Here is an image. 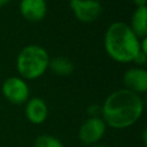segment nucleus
I'll return each instance as SVG.
<instances>
[{"instance_id": "nucleus-1", "label": "nucleus", "mask_w": 147, "mask_h": 147, "mask_svg": "<svg viewBox=\"0 0 147 147\" xmlns=\"http://www.w3.org/2000/svg\"><path fill=\"white\" fill-rule=\"evenodd\" d=\"M144 107L140 94L119 88L110 93L101 105V118L111 129H127L140 119Z\"/></svg>"}, {"instance_id": "nucleus-2", "label": "nucleus", "mask_w": 147, "mask_h": 147, "mask_svg": "<svg viewBox=\"0 0 147 147\" xmlns=\"http://www.w3.org/2000/svg\"><path fill=\"white\" fill-rule=\"evenodd\" d=\"M103 46L107 55L118 63L133 62L140 52V39L134 34L127 23L114 22L106 30Z\"/></svg>"}, {"instance_id": "nucleus-3", "label": "nucleus", "mask_w": 147, "mask_h": 147, "mask_svg": "<svg viewBox=\"0 0 147 147\" xmlns=\"http://www.w3.org/2000/svg\"><path fill=\"white\" fill-rule=\"evenodd\" d=\"M47 51L36 44L23 47L16 57V70L18 76L24 80H36L47 70L49 64Z\"/></svg>"}, {"instance_id": "nucleus-4", "label": "nucleus", "mask_w": 147, "mask_h": 147, "mask_svg": "<svg viewBox=\"0 0 147 147\" xmlns=\"http://www.w3.org/2000/svg\"><path fill=\"white\" fill-rule=\"evenodd\" d=\"M2 94L7 101L13 105H23L30 96V88L23 78L20 76H11L5 79L1 87Z\"/></svg>"}, {"instance_id": "nucleus-5", "label": "nucleus", "mask_w": 147, "mask_h": 147, "mask_svg": "<svg viewBox=\"0 0 147 147\" xmlns=\"http://www.w3.org/2000/svg\"><path fill=\"white\" fill-rule=\"evenodd\" d=\"M69 7L82 23L95 22L102 15V5L99 0H69Z\"/></svg>"}, {"instance_id": "nucleus-6", "label": "nucleus", "mask_w": 147, "mask_h": 147, "mask_svg": "<svg viewBox=\"0 0 147 147\" xmlns=\"http://www.w3.org/2000/svg\"><path fill=\"white\" fill-rule=\"evenodd\" d=\"M107 125L101 117H88L84 121L78 130V138L82 144L92 146L99 144L103 138Z\"/></svg>"}, {"instance_id": "nucleus-7", "label": "nucleus", "mask_w": 147, "mask_h": 147, "mask_svg": "<svg viewBox=\"0 0 147 147\" xmlns=\"http://www.w3.org/2000/svg\"><path fill=\"white\" fill-rule=\"evenodd\" d=\"M124 88L132 91L137 94L147 92V71L142 67H132L123 75Z\"/></svg>"}, {"instance_id": "nucleus-8", "label": "nucleus", "mask_w": 147, "mask_h": 147, "mask_svg": "<svg viewBox=\"0 0 147 147\" xmlns=\"http://www.w3.org/2000/svg\"><path fill=\"white\" fill-rule=\"evenodd\" d=\"M20 13L28 22H40L45 18L47 13L46 0H21Z\"/></svg>"}, {"instance_id": "nucleus-9", "label": "nucleus", "mask_w": 147, "mask_h": 147, "mask_svg": "<svg viewBox=\"0 0 147 147\" xmlns=\"http://www.w3.org/2000/svg\"><path fill=\"white\" fill-rule=\"evenodd\" d=\"M24 113L28 121L32 124L39 125L42 124L48 117V107L47 103L39 96L29 98L25 102Z\"/></svg>"}, {"instance_id": "nucleus-10", "label": "nucleus", "mask_w": 147, "mask_h": 147, "mask_svg": "<svg viewBox=\"0 0 147 147\" xmlns=\"http://www.w3.org/2000/svg\"><path fill=\"white\" fill-rule=\"evenodd\" d=\"M129 26L139 39L147 37V7L136 8Z\"/></svg>"}, {"instance_id": "nucleus-11", "label": "nucleus", "mask_w": 147, "mask_h": 147, "mask_svg": "<svg viewBox=\"0 0 147 147\" xmlns=\"http://www.w3.org/2000/svg\"><path fill=\"white\" fill-rule=\"evenodd\" d=\"M48 69L57 76H69L74 72V63L67 56H56L49 59Z\"/></svg>"}, {"instance_id": "nucleus-12", "label": "nucleus", "mask_w": 147, "mask_h": 147, "mask_svg": "<svg viewBox=\"0 0 147 147\" xmlns=\"http://www.w3.org/2000/svg\"><path fill=\"white\" fill-rule=\"evenodd\" d=\"M34 147H64L62 141L52 134H40L34 140Z\"/></svg>"}, {"instance_id": "nucleus-13", "label": "nucleus", "mask_w": 147, "mask_h": 147, "mask_svg": "<svg viewBox=\"0 0 147 147\" xmlns=\"http://www.w3.org/2000/svg\"><path fill=\"white\" fill-rule=\"evenodd\" d=\"M88 117H101V106L100 105H90L86 109Z\"/></svg>"}, {"instance_id": "nucleus-14", "label": "nucleus", "mask_w": 147, "mask_h": 147, "mask_svg": "<svg viewBox=\"0 0 147 147\" xmlns=\"http://www.w3.org/2000/svg\"><path fill=\"white\" fill-rule=\"evenodd\" d=\"M146 61H147V54H145L142 52H139L138 55L134 57L133 63L138 64V67H141V65H144L146 63Z\"/></svg>"}, {"instance_id": "nucleus-15", "label": "nucleus", "mask_w": 147, "mask_h": 147, "mask_svg": "<svg viewBox=\"0 0 147 147\" xmlns=\"http://www.w3.org/2000/svg\"><path fill=\"white\" fill-rule=\"evenodd\" d=\"M133 3H134V6H136V8H139V7H146L147 0H133Z\"/></svg>"}, {"instance_id": "nucleus-16", "label": "nucleus", "mask_w": 147, "mask_h": 147, "mask_svg": "<svg viewBox=\"0 0 147 147\" xmlns=\"http://www.w3.org/2000/svg\"><path fill=\"white\" fill-rule=\"evenodd\" d=\"M9 1H10V0H0V8L7 6V5L9 3Z\"/></svg>"}, {"instance_id": "nucleus-17", "label": "nucleus", "mask_w": 147, "mask_h": 147, "mask_svg": "<svg viewBox=\"0 0 147 147\" xmlns=\"http://www.w3.org/2000/svg\"><path fill=\"white\" fill-rule=\"evenodd\" d=\"M91 147H107V146H105L102 144H95V145H92Z\"/></svg>"}]
</instances>
